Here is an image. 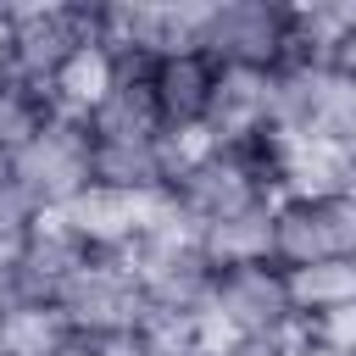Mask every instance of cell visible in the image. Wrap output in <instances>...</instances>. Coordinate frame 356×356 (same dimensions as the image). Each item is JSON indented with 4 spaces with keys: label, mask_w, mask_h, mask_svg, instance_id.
Segmentation results:
<instances>
[{
    "label": "cell",
    "mask_w": 356,
    "mask_h": 356,
    "mask_svg": "<svg viewBox=\"0 0 356 356\" xmlns=\"http://www.w3.org/2000/svg\"><path fill=\"white\" fill-rule=\"evenodd\" d=\"M273 184H267V167L256 161L250 139H234V145H217V139H200V145H184L178 167H172V184L161 195V206L189 222L195 234L234 217V211H250V206H273Z\"/></svg>",
    "instance_id": "obj_1"
},
{
    "label": "cell",
    "mask_w": 356,
    "mask_h": 356,
    "mask_svg": "<svg viewBox=\"0 0 356 356\" xmlns=\"http://www.w3.org/2000/svg\"><path fill=\"white\" fill-rule=\"evenodd\" d=\"M128 267L145 289V306L150 312H167V317H200L211 306V278L217 267L206 261L200 239L189 222H178L161 200L150 206L134 250H128Z\"/></svg>",
    "instance_id": "obj_2"
},
{
    "label": "cell",
    "mask_w": 356,
    "mask_h": 356,
    "mask_svg": "<svg viewBox=\"0 0 356 356\" xmlns=\"http://www.w3.org/2000/svg\"><path fill=\"white\" fill-rule=\"evenodd\" d=\"M195 50H206L217 67L278 72L295 61V6L289 0H206Z\"/></svg>",
    "instance_id": "obj_3"
},
{
    "label": "cell",
    "mask_w": 356,
    "mask_h": 356,
    "mask_svg": "<svg viewBox=\"0 0 356 356\" xmlns=\"http://www.w3.org/2000/svg\"><path fill=\"white\" fill-rule=\"evenodd\" d=\"M56 312L67 317L72 334L100 339V345H122V339L145 323L150 306H145V289H139L128 256H100V250H89L83 267L67 278Z\"/></svg>",
    "instance_id": "obj_4"
},
{
    "label": "cell",
    "mask_w": 356,
    "mask_h": 356,
    "mask_svg": "<svg viewBox=\"0 0 356 356\" xmlns=\"http://www.w3.org/2000/svg\"><path fill=\"white\" fill-rule=\"evenodd\" d=\"M89 39V6H6L0 17V72L44 89L56 67Z\"/></svg>",
    "instance_id": "obj_5"
},
{
    "label": "cell",
    "mask_w": 356,
    "mask_h": 356,
    "mask_svg": "<svg viewBox=\"0 0 356 356\" xmlns=\"http://www.w3.org/2000/svg\"><path fill=\"white\" fill-rule=\"evenodd\" d=\"M206 317L228 334V339H267V334H300L295 317V295H289V273L278 261H245V267H222L211 278V306Z\"/></svg>",
    "instance_id": "obj_6"
},
{
    "label": "cell",
    "mask_w": 356,
    "mask_h": 356,
    "mask_svg": "<svg viewBox=\"0 0 356 356\" xmlns=\"http://www.w3.org/2000/svg\"><path fill=\"white\" fill-rule=\"evenodd\" d=\"M6 172L17 178V189L44 211V217H61L83 189H89V128L72 122V117H50L11 161Z\"/></svg>",
    "instance_id": "obj_7"
},
{
    "label": "cell",
    "mask_w": 356,
    "mask_h": 356,
    "mask_svg": "<svg viewBox=\"0 0 356 356\" xmlns=\"http://www.w3.org/2000/svg\"><path fill=\"white\" fill-rule=\"evenodd\" d=\"M145 89H150V111L156 128L178 145H200L206 122H211V95H217V61L195 44L184 50H161L145 61Z\"/></svg>",
    "instance_id": "obj_8"
},
{
    "label": "cell",
    "mask_w": 356,
    "mask_h": 356,
    "mask_svg": "<svg viewBox=\"0 0 356 356\" xmlns=\"http://www.w3.org/2000/svg\"><path fill=\"white\" fill-rule=\"evenodd\" d=\"M184 145L167 134H145V139H89V184L95 189H117L134 200H161L172 184Z\"/></svg>",
    "instance_id": "obj_9"
},
{
    "label": "cell",
    "mask_w": 356,
    "mask_h": 356,
    "mask_svg": "<svg viewBox=\"0 0 356 356\" xmlns=\"http://www.w3.org/2000/svg\"><path fill=\"white\" fill-rule=\"evenodd\" d=\"M83 245H78V234L61 222V217H44L17 250H11V278H17V295L22 300H61V289H67V278L83 267Z\"/></svg>",
    "instance_id": "obj_10"
},
{
    "label": "cell",
    "mask_w": 356,
    "mask_h": 356,
    "mask_svg": "<svg viewBox=\"0 0 356 356\" xmlns=\"http://www.w3.org/2000/svg\"><path fill=\"white\" fill-rule=\"evenodd\" d=\"M150 206H156V200H134V195H117V189H95V184H89V189L61 211V222L78 234L83 250L128 256L134 239H139V228H145V217H150Z\"/></svg>",
    "instance_id": "obj_11"
},
{
    "label": "cell",
    "mask_w": 356,
    "mask_h": 356,
    "mask_svg": "<svg viewBox=\"0 0 356 356\" xmlns=\"http://www.w3.org/2000/svg\"><path fill=\"white\" fill-rule=\"evenodd\" d=\"M273 128V72H239V67H217V95H211V122L206 139L234 145Z\"/></svg>",
    "instance_id": "obj_12"
},
{
    "label": "cell",
    "mask_w": 356,
    "mask_h": 356,
    "mask_svg": "<svg viewBox=\"0 0 356 356\" xmlns=\"http://www.w3.org/2000/svg\"><path fill=\"white\" fill-rule=\"evenodd\" d=\"M334 234H328V195H278L273 200V261L284 273L328 261Z\"/></svg>",
    "instance_id": "obj_13"
},
{
    "label": "cell",
    "mask_w": 356,
    "mask_h": 356,
    "mask_svg": "<svg viewBox=\"0 0 356 356\" xmlns=\"http://www.w3.org/2000/svg\"><path fill=\"white\" fill-rule=\"evenodd\" d=\"M122 78V61L100 44V39H83L61 67H56V78L44 83V95H50V111L56 117H72V122H83L100 100H106V89Z\"/></svg>",
    "instance_id": "obj_14"
},
{
    "label": "cell",
    "mask_w": 356,
    "mask_h": 356,
    "mask_svg": "<svg viewBox=\"0 0 356 356\" xmlns=\"http://www.w3.org/2000/svg\"><path fill=\"white\" fill-rule=\"evenodd\" d=\"M83 128H89V139H145V134H161L156 111H150V89H145V61H122V78L83 117Z\"/></svg>",
    "instance_id": "obj_15"
},
{
    "label": "cell",
    "mask_w": 356,
    "mask_h": 356,
    "mask_svg": "<svg viewBox=\"0 0 356 356\" xmlns=\"http://www.w3.org/2000/svg\"><path fill=\"white\" fill-rule=\"evenodd\" d=\"M206 261L222 273V267H245V261H273V206H250V211H234L211 228L195 234Z\"/></svg>",
    "instance_id": "obj_16"
},
{
    "label": "cell",
    "mask_w": 356,
    "mask_h": 356,
    "mask_svg": "<svg viewBox=\"0 0 356 356\" xmlns=\"http://www.w3.org/2000/svg\"><path fill=\"white\" fill-rule=\"evenodd\" d=\"M289 295H295V317L300 328L350 306L356 300V261L350 256H328V261H312V267H295L289 273Z\"/></svg>",
    "instance_id": "obj_17"
},
{
    "label": "cell",
    "mask_w": 356,
    "mask_h": 356,
    "mask_svg": "<svg viewBox=\"0 0 356 356\" xmlns=\"http://www.w3.org/2000/svg\"><path fill=\"white\" fill-rule=\"evenodd\" d=\"M67 317L50 306V300H11L0 312V356H50L61 339H67Z\"/></svg>",
    "instance_id": "obj_18"
},
{
    "label": "cell",
    "mask_w": 356,
    "mask_h": 356,
    "mask_svg": "<svg viewBox=\"0 0 356 356\" xmlns=\"http://www.w3.org/2000/svg\"><path fill=\"white\" fill-rule=\"evenodd\" d=\"M50 117H56V111H50V95H44V89L0 72V167H6Z\"/></svg>",
    "instance_id": "obj_19"
},
{
    "label": "cell",
    "mask_w": 356,
    "mask_h": 356,
    "mask_svg": "<svg viewBox=\"0 0 356 356\" xmlns=\"http://www.w3.org/2000/svg\"><path fill=\"white\" fill-rule=\"evenodd\" d=\"M39 222H44V211H39V206L17 189V178L0 167V256H11V250H17Z\"/></svg>",
    "instance_id": "obj_20"
},
{
    "label": "cell",
    "mask_w": 356,
    "mask_h": 356,
    "mask_svg": "<svg viewBox=\"0 0 356 356\" xmlns=\"http://www.w3.org/2000/svg\"><path fill=\"white\" fill-rule=\"evenodd\" d=\"M323 67H334L339 78L356 83V6H350L345 22L334 28V39H328V50H323Z\"/></svg>",
    "instance_id": "obj_21"
},
{
    "label": "cell",
    "mask_w": 356,
    "mask_h": 356,
    "mask_svg": "<svg viewBox=\"0 0 356 356\" xmlns=\"http://www.w3.org/2000/svg\"><path fill=\"white\" fill-rule=\"evenodd\" d=\"M222 356H295V334H267V339H228Z\"/></svg>",
    "instance_id": "obj_22"
},
{
    "label": "cell",
    "mask_w": 356,
    "mask_h": 356,
    "mask_svg": "<svg viewBox=\"0 0 356 356\" xmlns=\"http://www.w3.org/2000/svg\"><path fill=\"white\" fill-rule=\"evenodd\" d=\"M50 356H122V345H100V339H83V334H67Z\"/></svg>",
    "instance_id": "obj_23"
},
{
    "label": "cell",
    "mask_w": 356,
    "mask_h": 356,
    "mask_svg": "<svg viewBox=\"0 0 356 356\" xmlns=\"http://www.w3.org/2000/svg\"><path fill=\"white\" fill-rule=\"evenodd\" d=\"M17 300V278H11V256H0V312Z\"/></svg>",
    "instance_id": "obj_24"
},
{
    "label": "cell",
    "mask_w": 356,
    "mask_h": 356,
    "mask_svg": "<svg viewBox=\"0 0 356 356\" xmlns=\"http://www.w3.org/2000/svg\"><path fill=\"white\" fill-rule=\"evenodd\" d=\"M295 356H339V350H328V345L312 339V334H295Z\"/></svg>",
    "instance_id": "obj_25"
},
{
    "label": "cell",
    "mask_w": 356,
    "mask_h": 356,
    "mask_svg": "<svg viewBox=\"0 0 356 356\" xmlns=\"http://www.w3.org/2000/svg\"><path fill=\"white\" fill-rule=\"evenodd\" d=\"M345 356H356V350H345Z\"/></svg>",
    "instance_id": "obj_26"
}]
</instances>
